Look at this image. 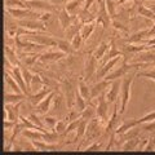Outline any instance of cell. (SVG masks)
<instances>
[{
	"label": "cell",
	"instance_id": "obj_1",
	"mask_svg": "<svg viewBox=\"0 0 155 155\" xmlns=\"http://www.w3.org/2000/svg\"><path fill=\"white\" fill-rule=\"evenodd\" d=\"M133 81V75L125 76L122 81V109H120V114H123L125 109H127V104L129 101V91H130V84Z\"/></svg>",
	"mask_w": 155,
	"mask_h": 155
},
{
	"label": "cell",
	"instance_id": "obj_2",
	"mask_svg": "<svg viewBox=\"0 0 155 155\" xmlns=\"http://www.w3.org/2000/svg\"><path fill=\"white\" fill-rule=\"evenodd\" d=\"M7 12L9 14H12L14 18H19V19H21V18H26V17H31L34 19H40V16H41V14H39V13H34L31 11H28L27 8L26 9H23V8L22 9H19V8H16V9L8 8Z\"/></svg>",
	"mask_w": 155,
	"mask_h": 155
},
{
	"label": "cell",
	"instance_id": "obj_3",
	"mask_svg": "<svg viewBox=\"0 0 155 155\" xmlns=\"http://www.w3.org/2000/svg\"><path fill=\"white\" fill-rule=\"evenodd\" d=\"M142 66H143V65H141V64H136V65H127V64H124L119 70L114 71L113 74H110V75L107 74L105 79H106V80H109V81H110V80H115V79H118V78L124 76L130 69H137V67H142Z\"/></svg>",
	"mask_w": 155,
	"mask_h": 155
},
{
	"label": "cell",
	"instance_id": "obj_4",
	"mask_svg": "<svg viewBox=\"0 0 155 155\" xmlns=\"http://www.w3.org/2000/svg\"><path fill=\"white\" fill-rule=\"evenodd\" d=\"M25 4L26 8L30 9H41V11H48V12L54 11L53 4H48L45 2H41V0H30V2H25Z\"/></svg>",
	"mask_w": 155,
	"mask_h": 155
},
{
	"label": "cell",
	"instance_id": "obj_5",
	"mask_svg": "<svg viewBox=\"0 0 155 155\" xmlns=\"http://www.w3.org/2000/svg\"><path fill=\"white\" fill-rule=\"evenodd\" d=\"M19 26L30 28V30H39V31H45V26L40 22V19H26V21H21Z\"/></svg>",
	"mask_w": 155,
	"mask_h": 155
},
{
	"label": "cell",
	"instance_id": "obj_6",
	"mask_svg": "<svg viewBox=\"0 0 155 155\" xmlns=\"http://www.w3.org/2000/svg\"><path fill=\"white\" fill-rule=\"evenodd\" d=\"M106 111H107V102H106L105 96L101 94V96H98V106H97L96 113L102 120H106V118H107V116H106Z\"/></svg>",
	"mask_w": 155,
	"mask_h": 155
},
{
	"label": "cell",
	"instance_id": "obj_7",
	"mask_svg": "<svg viewBox=\"0 0 155 155\" xmlns=\"http://www.w3.org/2000/svg\"><path fill=\"white\" fill-rule=\"evenodd\" d=\"M64 91H65V94L67 97V106L69 107H72V105H74V98H75V93L76 92H74V88H72V85L69 83V81H65L64 83Z\"/></svg>",
	"mask_w": 155,
	"mask_h": 155
},
{
	"label": "cell",
	"instance_id": "obj_8",
	"mask_svg": "<svg viewBox=\"0 0 155 155\" xmlns=\"http://www.w3.org/2000/svg\"><path fill=\"white\" fill-rule=\"evenodd\" d=\"M119 58H120L119 56H116L115 58H111L110 61L106 62V64H105L102 67H101L98 71H97V78H104V76H106V74L109 72V70L113 69V66L119 61Z\"/></svg>",
	"mask_w": 155,
	"mask_h": 155
},
{
	"label": "cell",
	"instance_id": "obj_9",
	"mask_svg": "<svg viewBox=\"0 0 155 155\" xmlns=\"http://www.w3.org/2000/svg\"><path fill=\"white\" fill-rule=\"evenodd\" d=\"M58 21H60V25L64 30H67V27L71 25V17L69 16V12L67 9H62L58 14Z\"/></svg>",
	"mask_w": 155,
	"mask_h": 155
},
{
	"label": "cell",
	"instance_id": "obj_10",
	"mask_svg": "<svg viewBox=\"0 0 155 155\" xmlns=\"http://www.w3.org/2000/svg\"><path fill=\"white\" fill-rule=\"evenodd\" d=\"M30 38L34 41H36L40 45H56V40H53L51 36H43V35H32V32L30 34Z\"/></svg>",
	"mask_w": 155,
	"mask_h": 155
},
{
	"label": "cell",
	"instance_id": "obj_11",
	"mask_svg": "<svg viewBox=\"0 0 155 155\" xmlns=\"http://www.w3.org/2000/svg\"><path fill=\"white\" fill-rule=\"evenodd\" d=\"M94 60H96V57H94V56H88V58H87V61H85V69H84V70H85V71H84L85 79H89V78L93 75L94 67H96Z\"/></svg>",
	"mask_w": 155,
	"mask_h": 155
},
{
	"label": "cell",
	"instance_id": "obj_12",
	"mask_svg": "<svg viewBox=\"0 0 155 155\" xmlns=\"http://www.w3.org/2000/svg\"><path fill=\"white\" fill-rule=\"evenodd\" d=\"M65 54L61 52H49V53H44L43 56H40V58H39V61L40 62H51V61H58L61 60L62 57H64Z\"/></svg>",
	"mask_w": 155,
	"mask_h": 155
},
{
	"label": "cell",
	"instance_id": "obj_13",
	"mask_svg": "<svg viewBox=\"0 0 155 155\" xmlns=\"http://www.w3.org/2000/svg\"><path fill=\"white\" fill-rule=\"evenodd\" d=\"M136 125H138V120H134V119H130V120H127V122H124L120 127L115 130L116 134H124L125 132H128L130 128L136 127Z\"/></svg>",
	"mask_w": 155,
	"mask_h": 155
},
{
	"label": "cell",
	"instance_id": "obj_14",
	"mask_svg": "<svg viewBox=\"0 0 155 155\" xmlns=\"http://www.w3.org/2000/svg\"><path fill=\"white\" fill-rule=\"evenodd\" d=\"M119 87H120V81L115 80L113 83V85H111V89L107 92V94H106V98H107L109 102H114V101L116 100L118 93H119Z\"/></svg>",
	"mask_w": 155,
	"mask_h": 155
},
{
	"label": "cell",
	"instance_id": "obj_15",
	"mask_svg": "<svg viewBox=\"0 0 155 155\" xmlns=\"http://www.w3.org/2000/svg\"><path fill=\"white\" fill-rule=\"evenodd\" d=\"M13 74H14V79H16L18 85L21 87L22 92L23 93H28V88H26V85H25V79H23V74L21 72V70L18 67H16V69H13Z\"/></svg>",
	"mask_w": 155,
	"mask_h": 155
},
{
	"label": "cell",
	"instance_id": "obj_16",
	"mask_svg": "<svg viewBox=\"0 0 155 155\" xmlns=\"http://www.w3.org/2000/svg\"><path fill=\"white\" fill-rule=\"evenodd\" d=\"M18 107H19V102L17 104V106L14 107H11L9 104H5V109H7V119L8 120H12V122H17V118H18Z\"/></svg>",
	"mask_w": 155,
	"mask_h": 155
},
{
	"label": "cell",
	"instance_id": "obj_17",
	"mask_svg": "<svg viewBox=\"0 0 155 155\" xmlns=\"http://www.w3.org/2000/svg\"><path fill=\"white\" fill-rule=\"evenodd\" d=\"M49 93H51V91L43 89V91H40V92H38L36 94L30 96V101H31V104H32V105H39V104H40L41 101L47 97V94H49Z\"/></svg>",
	"mask_w": 155,
	"mask_h": 155
},
{
	"label": "cell",
	"instance_id": "obj_18",
	"mask_svg": "<svg viewBox=\"0 0 155 155\" xmlns=\"http://www.w3.org/2000/svg\"><path fill=\"white\" fill-rule=\"evenodd\" d=\"M53 96H54V93H53V92H51V93L48 94V97H45V98L38 105V110L40 111V113H47V111L49 110V105H51V102H52Z\"/></svg>",
	"mask_w": 155,
	"mask_h": 155
},
{
	"label": "cell",
	"instance_id": "obj_19",
	"mask_svg": "<svg viewBox=\"0 0 155 155\" xmlns=\"http://www.w3.org/2000/svg\"><path fill=\"white\" fill-rule=\"evenodd\" d=\"M107 85H109V80L101 81V83L96 84L93 88H92V91H91V98H94V97H97V96H98V93H101V92H102Z\"/></svg>",
	"mask_w": 155,
	"mask_h": 155
},
{
	"label": "cell",
	"instance_id": "obj_20",
	"mask_svg": "<svg viewBox=\"0 0 155 155\" xmlns=\"http://www.w3.org/2000/svg\"><path fill=\"white\" fill-rule=\"evenodd\" d=\"M138 13H140V16H143V17L150 18V19H153V21H155V13L151 11V9L145 8L142 2L138 4Z\"/></svg>",
	"mask_w": 155,
	"mask_h": 155
},
{
	"label": "cell",
	"instance_id": "obj_21",
	"mask_svg": "<svg viewBox=\"0 0 155 155\" xmlns=\"http://www.w3.org/2000/svg\"><path fill=\"white\" fill-rule=\"evenodd\" d=\"M81 25H83V22H80L79 25H78V22H76V23H74V25H70L69 27H67V31H66V36H67V39L72 40V38H74L78 32H80L79 30H80Z\"/></svg>",
	"mask_w": 155,
	"mask_h": 155
},
{
	"label": "cell",
	"instance_id": "obj_22",
	"mask_svg": "<svg viewBox=\"0 0 155 155\" xmlns=\"http://www.w3.org/2000/svg\"><path fill=\"white\" fill-rule=\"evenodd\" d=\"M25 98V94L16 93V94H5L4 96V104H14V102H21Z\"/></svg>",
	"mask_w": 155,
	"mask_h": 155
},
{
	"label": "cell",
	"instance_id": "obj_23",
	"mask_svg": "<svg viewBox=\"0 0 155 155\" xmlns=\"http://www.w3.org/2000/svg\"><path fill=\"white\" fill-rule=\"evenodd\" d=\"M22 134L25 136V137L30 138L31 141H32V140H38V141H43V140H44V133H43V132L38 133L36 130H35V132H32V130H23Z\"/></svg>",
	"mask_w": 155,
	"mask_h": 155
},
{
	"label": "cell",
	"instance_id": "obj_24",
	"mask_svg": "<svg viewBox=\"0 0 155 155\" xmlns=\"http://www.w3.org/2000/svg\"><path fill=\"white\" fill-rule=\"evenodd\" d=\"M4 78H5V81H7V84H8L9 87H11V88H12L13 91H16V93H19V92L22 91V89H21V87H19V85H18V83L16 81V79L13 80L12 78L9 76V74H5V75H4Z\"/></svg>",
	"mask_w": 155,
	"mask_h": 155
},
{
	"label": "cell",
	"instance_id": "obj_25",
	"mask_svg": "<svg viewBox=\"0 0 155 155\" xmlns=\"http://www.w3.org/2000/svg\"><path fill=\"white\" fill-rule=\"evenodd\" d=\"M93 30H94V26L92 25V23H89V25H85V26L81 27L80 35H81V38H83V40H87V39L91 36V34H92V31H93Z\"/></svg>",
	"mask_w": 155,
	"mask_h": 155
},
{
	"label": "cell",
	"instance_id": "obj_26",
	"mask_svg": "<svg viewBox=\"0 0 155 155\" xmlns=\"http://www.w3.org/2000/svg\"><path fill=\"white\" fill-rule=\"evenodd\" d=\"M75 104H76L78 111H80V113L85 109V102H84L83 96L80 94V92H76V93H75Z\"/></svg>",
	"mask_w": 155,
	"mask_h": 155
},
{
	"label": "cell",
	"instance_id": "obj_27",
	"mask_svg": "<svg viewBox=\"0 0 155 155\" xmlns=\"http://www.w3.org/2000/svg\"><path fill=\"white\" fill-rule=\"evenodd\" d=\"M110 48H111V49H110V52H109L105 56V58L102 60V62H104V64H106V62H107V61H110V60H111V58H113V57H116V56H122V52L116 51V48L114 47V44H111V45H110Z\"/></svg>",
	"mask_w": 155,
	"mask_h": 155
},
{
	"label": "cell",
	"instance_id": "obj_28",
	"mask_svg": "<svg viewBox=\"0 0 155 155\" xmlns=\"http://www.w3.org/2000/svg\"><path fill=\"white\" fill-rule=\"evenodd\" d=\"M56 45L60 47L65 53H71V51H72L71 43L66 41V40H56Z\"/></svg>",
	"mask_w": 155,
	"mask_h": 155
},
{
	"label": "cell",
	"instance_id": "obj_29",
	"mask_svg": "<svg viewBox=\"0 0 155 155\" xmlns=\"http://www.w3.org/2000/svg\"><path fill=\"white\" fill-rule=\"evenodd\" d=\"M118 105H115V107H114V113H113V116H111V119H110V122H109V125H107V128H106V133H110L111 130L114 129L115 127V124H116V114H118Z\"/></svg>",
	"mask_w": 155,
	"mask_h": 155
},
{
	"label": "cell",
	"instance_id": "obj_30",
	"mask_svg": "<svg viewBox=\"0 0 155 155\" xmlns=\"http://www.w3.org/2000/svg\"><path fill=\"white\" fill-rule=\"evenodd\" d=\"M5 57H7V60L11 62L12 65H18L19 64L18 60L16 58V54L13 53L12 49H9V47H5Z\"/></svg>",
	"mask_w": 155,
	"mask_h": 155
},
{
	"label": "cell",
	"instance_id": "obj_31",
	"mask_svg": "<svg viewBox=\"0 0 155 155\" xmlns=\"http://www.w3.org/2000/svg\"><path fill=\"white\" fill-rule=\"evenodd\" d=\"M32 145L39 150H53V149H57V145H45L43 142H38V140H32Z\"/></svg>",
	"mask_w": 155,
	"mask_h": 155
},
{
	"label": "cell",
	"instance_id": "obj_32",
	"mask_svg": "<svg viewBox=\"0 0 155 155\" xmlns=\"http://www.w3.org/2000/svg\"><path fill=\"white\" fill-rule=\"evenodd\" d=\"M79 92H80V94L83 96L84 100H87V98H89V97H91L89 88L84 84V81H80V83H79Z\"/></svg>",
	"mask_w": 155,
	"mask_h": 155
},
{
	"label": "cell",
	"instance_id": "obj_33",
	"mask_svg": "<svg viewBox=\"0 0 155 155\" xmlns=\"http://www.w3.org/2000/svg\"><path fill=\"white\" fill-rule=\"evenodd\" d=\"M145 35H147V36H149V30H143V31H141V32L134 34L133 36H130V38L128 39V43H134V41L141 40V39L145 38Z\"/></svg>",
	"mask_w": 155,
	"mask_h": 155
},
{
	"label": "cell",
	"instance_id": "obj_34",
	"mask_svg": "<svg viewBox=\"0 0 155 155\" xmlns=\"http://www.w3.org/2000/svg\"><path fill=\"white\" fill-rule=\"evenodd\" d=\"M107 48H109V45L106 44V43H102L100 47H98V49L96 51V53H94V57H96V60H101V58L104 57V54H105V52L107 51Z\"/></svg>",
	"mask_w": 155,
	"mask_h": 155
},
{
	"label": "cell",
	"instance_id": "obj_35",
	"mask_svg": "<svg viewBox=\"0 0 155 155\" xmlns=\"http://www.w3.org/2000/svg\"><path fill=\"white\" fill-rule=\"evenodd\" d=\"M81 41H83V38H81L80 32H78L76 35L72 38V40H71V47H72V49H79Z\"/></svg>",
	"mask_w": 155,
	"mask_h": 155
},
{
	"label": "cell",
	"instance_id": "obj_36",
	"mask_svg": "<svg viewBox=\"0 0 155 155\" xmlns=\"http://www.w3.org/2000/svg\"><path fill=\"white\" fill-rule=\"evenodd\" d=\"M93 115H94V111L92 107H85L83 111H81V114H80V118L81 119H84V120H89L93 118Z\"/></svg>",
	"mask_w": 155,
	"mask_h": 155
},
{
	"label": "cell",
	"instance_id": "obj_37",
	"mask_svg": "<svg viewBox=\"0 0 155 155\" xmlns=\"http://www.w3.org/2000/svg\"><path fill=\"white\" fill-rule=\"evenodd\" d=\"M87 120H84V119H81V122H80V124H79V127H78V132H76V137H75V140H78L79 137H81L85 132H87Z\"/></svg>",
	"mask_w": 155,
	"mask_h": 155
},
{
	"label": "cell",
	"instance_id": "obj_38",
	"mask_svg": "<svg viewBox=\"0 0 155 155\" xmlns=\"http://www.w3.org/2000/svg\"><path fill=\"white\" fill-rule=\"evenodd\" d=\"M23 79H25L26 81V85H27V88H28V92L31 91V81H32V75L28 72V70H23Z\"/></svg>",
	"mask_w": 155,
	"mask_h": 155
},
{
	"label": "cell",
	"instance_id": "obj_39",
	"mask_svg": "<svg viewBox=\"0 0 155 155\" xmlns=\"http://www.w3.org/2000/svg\"><path fill=\"white\" fill-rule=\"evenodd\" d=\"M153 120H155V111H153V113H150L147 115H145L142 119H138V124L150 123V122H153Z\"/></svg>",
	"mask_w": 155,
	"mask_h": 155
},
{
	"label": "cell",
	"instance_id": "obj_40",
	"mask_svg": "<svg viewBox=\"0 0 155 155\" xmlns=\"http://www.w3.org/2000/svg\"><path fill=\"white\" fill-rule=\"evenodd\" d=\"M137 143H138V138H130L129 141L123 146V150H133Z\"/></svg>",
	"mask_w": 155,
	"mask_h": 155
},
{
	"label": "cell",
	"instance_id": "obj_41",
	"mask_svg": "<svg viewBox=\"0 0 155 155\" xmlns=\"http://www.w3.org/2000/svg\"><path fill=\"white\" fill-rule=\"evenodd\" d=\"M5 4H7V5L18 7V8H26V4L22 3L21 0H5Z\"/></svg>",
	"mask_w": 155,
	"mask_h": 155
},
{
	"label": "cell",
	"instance_id": "obj_42",
	"mask_svg": "<svg viewBox=\"0 0 155 155\" xmlns=\"http://www.w3.org/2000/svg\"><path fill=\"white\" fill-rule=\"evenodd\" d=\"M80 122H81V120H75V122H72V123H71L70 125H67V127H66V130L64 132V134H67V133L72 132V130H74L75 128H78V127H79Z\"/></svg>",
	"mask_w": 155,
	"mask_h": 155
},
{
	"label": "cell",
	"instance_id": "obj_43",
	"mask_svg": "<svg viewBox=\"0 0 155 155\" xmlns=\"http://www.w3.org/2000/svg\"><path fill=\"white\" fill-rule=\"evenodd\" d=\"M105 4H106V8H107V12L111 17L115 14V7H114V3L111 0H105Z\"/></svg>",
	"mask_w": 155,
	"mask_h": 155
},
{
	"label": "cell",
	"instance_id": "obj_44",
	"mask_svg": "<svg viewBox=\"0 0 155 155\" xmlns=\"http://www.w3.org/2000/svg\"><path fill=\"white\" fill-rule=\"evenodd\" d=\"M146 45H140V47H134V45H128V47H125V51H128V52H141L143 49H146Z\"/></svg>",
	"mask_w": 155,
	"mask_h": 155
},
{
	"label": "cell",
	"instance_id": "obj_45",
	"mask_svg": "<svg viewBox=\"0 0 155 155\" xmlns=\"http://www.w3.org/2000/svg\"><path fill=\"white\" fill-rule=\"evenodd\" d=\"M54 129H56L57 133H64L66 130V123L65 122H57Z\"/></svg>",
	"mask_w": 155,
	"mask_h": 155
},
{
	"label": "cell",
	"instance_id": "obj_46",
	"mask_svg": "<svg viewBox=\"0 0 155 155\" xmlns=\"http://www.w3.org/2000/svg\"><path fill=\"white\" fill-rule=\"evenodd\" d=\"M81 2V0H75V2H71V3H67V5H66V9H67V12H71V11H74V9L76 8V5Z\"/></svg>",
	"mask_w": 155,
	"mask_h": 155
},
{
	"label": "cell",
	"instance_id": "obj_47",
	"mask_svg": "<svg viewBox=\"0 0 155 155\" xmlns=\"http://www.w3.org/2000/svg\"><path fill=\"white\" fill-rule=\"evenodd\" d=\"M30 120H31V122H32L34 124H36L38 127H43L41 122H40V120H39V118H38V116H36L35 114H31V115H30Z\"/></svg>",
	"mask_w": 155,
	"mask_h": 155
},
{
	"label": "cell",
	"instance_id": "obj_48",
	"mask_svg": "<svg viewBox=\"0 0 155 155\" xmlns=\"http://www.w3.org/2000/svg\"><path fill=\"white\" fill-rule=\"evenodd\" d=\"M45 123L49 125V127H56L57 119H54V118H47V119H45Z\"/></svg>",
	"mask_w": 155,
	"mask_h": 155
},
{
	"label": "cell",
	"instance_id": "obj_49",
	"mask_svg": "<svg viewBox=\"0 0 155 155\" xmlns=\"http://www.w3.org/2000/svg\"><path fill=\"white\" fill-rule=\"evenodd\" d=\"M141 76H145V78H149V79H153L155 80V71H150V72H142V74H140Z\"/></svg>",
	"mask_w": 155,
	"mask_h": 155
},
{
	"label": "cell",
	"instance_id": "obj_50",
	"mask_svg": "<svg viewBox=\"0 0 155 155\" xmlns=\"http://www.w3.org/2000/svg\"><path fill=\"white\" fill-rule=\"evenodd\" d=\"M154 146H155V137H154V138L151 140V141L149 142V145H147V146L145 147L143 150H146V151H151V150L154 149Z\"/></svg>",
	"mask_w": 155,
	"mask_h": 155
},
{
	"label": "cell",
	"instance_id": "obj_51",
	"mask_svg": "<svg viewBox=\"0 0 155 155\" xmlns=\"http://www.w3.org/2000/svg\"><path fill=\"white\" fill-rule=\"evenodd\" d=\"M49 2L53 4V5H64L66 2H69V0H49Z\"/></svg>",
	"mask_w": 155,
	"mask_h": 155
},
{
	"label": "cell",
	"instance_id": "obj_52",
	"mask_svg": "<svg viewBox=\"0 0 155 155\" xmlns=\"http://www.w3.org/2000/svg\"><path fill=\"white\" fill-rule=\"evenodd\" d=\"M143 129H146V130H155V123H151V124H146V125H143Z\"/></svg>",
	"mask_w": 155,
	"mask_h": 155
},
{
	"label": "cell",
	"instance_id": "obj_53",
	"mask_svg": "<svg viewBox=\"0 0 155 155\" xmlns=\"http://www.w3.org/2000/svg\"><path fill=\"white\" fill-rule=\"evenodd\" d=\"M12 127H14V122H4V128L5 129H9V128H12Z\"/></svg>",
	"mask_w": 155,
	"mask_h": 155
},
{
	"label": "cell",
	"instance_id": "obj_54",
	"mask_svg": "<svg viewBox=\"0 0 155 155\" xmlns=\"http://www.w3.org/2000/svg\"><path fill=\"white\" fill-rule=\"evenodd\" d=\"M96 149H100V143H94V145H92V146L87 147L88 151H93V150H96Z\"/></svg>",
	"mask_w": 155,
	"mask_h": 155
},
{
	"label": "cell",
	"instance_id": "obj_55",
	"mask_svg": "<svg viewBox=\"0 0 155 155\" xmlns=\"http://www.w3.org/2000/svg\"><path fill=\"white\" fill-rule=\"evenodd\" d=\"M94 0H85V7H84V11H88V8L92 5V3H93Z\"/></svg>",
	"mask_w": 155,
	"mask_h": 155
},
{
	"label": "cell",
	"instance_id": "obj_56",
	"mask_svg": "<svg viewBox=\"0 0 155 155\" xmlns=\"http://www.w3.org/2000/svg\"><path fill=\"white\" fill-rule=\"evenodd\" d=\"M114 26H115V28H119V30H123V31H127V28L125 27H123L120 23H118V22H114Z\"/></svg>",
	"mask_w": 155,
	"mask_h": 155
},
{
	"label": "cell",
	"instance_id": "obj_57",
	"mask_svg": "<svg viewBox=\"0 0 155 155\" xmlns=\"http://www.w3.org/2000/svg\"><path fill=\"white\" fill-rule=\"evenodd\" d=\"M154 35H155V25L151 30H149V36H154Z\"/></svg>",
	"mask_w": 155,
	"mask_h": 155
},
{
	"label": "cell",
	"instance_id": "obj_58",
	"mask_svg": "<svg viewBox=\"0 0 155 155\" xmlns=\"http://www.w3.org/2000/svg\"><path fill=\"white\" fill-rule=\"evenodd\" d=\"M125 2H127V0H120L119 3H120V4H123V3H125Z\"/></svg>",
	"mask_w": 155,
	"mask_h": 155
},
{
	"label": "cell",
	"instance_id": "obj_59",
	"mask_svg": "<svg viewBox=\"0 0 155 155\" xmlns=\"http://www.w3.org/2000/svg\"><path fill=\"white\" fill-rule=\"evenodd\" d=\"M151 11H153V12L155 13V5H153V8H151Z\"/></svg>",
	"mask_w": 155,
	"mask_h": 155
},
{
	"label": "cell",
	"instance_id": "obj_60",
	"mask_svg": "<svg viewBox=\"0 0 155 155\" xmlns=\"http://www.w3.org/2000/svg\"><path fill=\"white\" fill-rule=\"evenodd\" d=\"M142 2H145V0H142Z\"/></svg>",
	"mask_w": 155,
	"mask_h": 155
}]
</instances>
